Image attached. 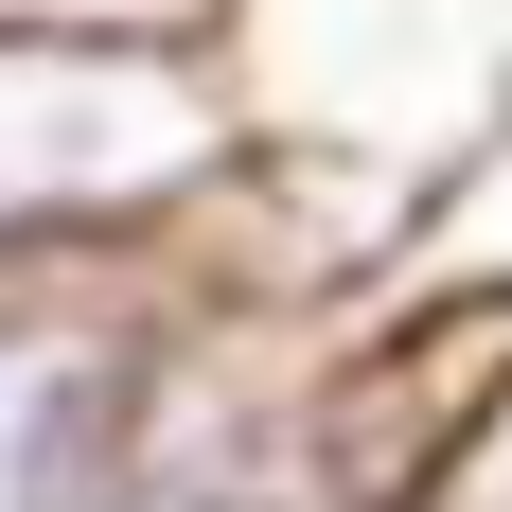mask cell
<instances>
[{
  "instance_id": "2",
  "label": "cell",
  "mask_w": 512,
  "mask_h": 512,
  "mask_svg": "<svg viewBox=\"0 0 512 512\" xmlns=\"http://www.w3.org/2000/svg\"><path fill=\"white\" fill-rule=\"evenodd\" d=\"M0 512H106L142 495V336L53 301L36 248H0Z\"/></svg>"
},
{
  "instance_id": "1",
  "label": "cell",
  "mask_w": 512,
  "mask_h": 512,
  "mask_svg": "<svg viewBox=\"0 0 512 512\" xmlns=\"http://www.w3.org/2000/svg\"><path fill=\"white\" fill-rule=\"evenodd\" d=\"M230 177V106L195 36H53L0 18V248H89L124 212Z\"/></svg>"
}]
</instances>
